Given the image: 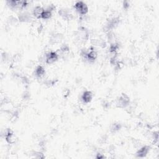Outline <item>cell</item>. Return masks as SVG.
Here are the masks:
<instances>
[{
    "label": "cell",
    "instance_id": "cell-7",
    "mask_svg": "<svg viewBox=\"0 0 159 159\" xmlns=\"http://www.w3.org/2000/svg\"><path fill=\"white\" fill-rule=\"evenodd\" d=\"M150 150V147L149 146L147 145H144L142 147H141L137 152L136 155L139 158H143L145 157L149 153Z\"/></svg>",
    "mask_w": 159,
    "mask_h": 159
},
{
    "label": "cell",
    "instance_id": "cell-6",
    "mask_svg": "<svg viewBox=\"0 0 159 159\" xmlns=\"http://www.w3.org/2000/svg\"><path fill=\"white\" fill-rule=\"evenodd\" d=\"M45 73H46L45 68H44V67L42 66V65H38V66L35 68V71H34L35 76L37 78H39V79L43 78L44 76Z\"/></svg>",
    "mask_w": 159,
    "mask_h": 159
},
{
    "label": "cell",
    "instance_id": "cell-1",
    "mask_svg": "<svg viewBox=\"0 0 159 159\" xmlns=\"http://www.w3.org/2000/svg\"><path fill=\"white\" fill-rule=\"evenodd\" d=\"M74 8L81 16H85L88 12V6L83 2H78L74 5Z\"/></svg>",
    "mask_w": 159,
    "mask_h": 159
},
{
    "label": "cell",
    "instance_id": "cell-10",
    "mask_svg": "<svg viewBox=\"0 0 159 159\" xmlns=\"http://www.w3.org/2000/svg\"><path fill=\"white\" fill-rule=\"evenodd\" d=\"M129 2H124V5H123V7H124V9H128L129 8Z\"/></svg>",
    "mask_w": 159,
    "mask_h": 159
},
{
    "label": "cell",
    "instance_id": "cell-9",
    "mask_svg": "<svg viewBox=\"0 0 159 159\" xmlns=\"http://www.w3.org/2000/svg\"><path fill=\"white\" fill-rule=\"evenodd\" d=\"M121 128H122V126L121 124L114 123L113 124H112V126L111 127V132L112 133L117 132L120 131Z\"/></svg>",
    "mask_w": 159,
    "mask_h": 159
},
{
    "label": "cell",
    "instance_id": "cell-8",
    "mask_svg": "<svg viewBox=\"0 0 159 159\" xmlns=\"http://www.w3.org/2000/svg\"><path fill=\"white\" fill-rule=\"evenodd\" d=\"M44 10V8H43L42 6H36L32 11V15H34L35 18L38 19H41Z\"/></svg>",
    "mask_w": 159,
    "mask_h": 159
},
{
    "label": "cell",
    "instance_id": "cell-4",
    "mask_svg": "<svg viewBox=\"0 0 159 159\" xmlns=\"http://www.w3.org/2000/svg\"><path fill=\"white\" fill-rule=\"evenodd\" d=\"M93 95L91 91L85 90L81 96V100L85 104H88L90 103L93 99Z\"/></svg>",
    "mask_w": 159,
    "mask_h": 159
},
{
    "label": "cell",
    "instance_id": "cell-5",
    "mask_svg": "<svg viewBox=\"0 0 159 159\" xmlns=\"http://www.w3.org/2000/svg\"><path fill=\"white\" fill-rule=\"evenodd\" d=\"M5 139L9 144H13L15 142V136L11 130L8 129L7 131H6V132H5Z\"/></svg>",
    "mask_w": 159,
    "mask_h": 159
},
{
    "label": "cell",
    "instance_id": "cell-2",
    "mask_svg": "<svg viewBox=\"0 0 159 159\" xmlns=\"http://www.w3.org/2000/svg\"><path fill=\"white\" fill-rule=\"evenodd\" d=\"M117 106L120 108H126L130 104V98L126 94H123L117 100Z\"/></svg>",
    "mask_w": 159,
    "mask_h": 159
},
{
    "label": "cell",
    "instance_id": "cell-11",
    "mask_svg": "<svg viewBox=\"0 0 159 159\" xmlns=\"http://www.w3.org/2000/svg\"><path fill=\"white\" fill-rule=\"evenodd\" d=\"M104 157V156L103 155V154H101V153H98L96 154V158H103Z\"/></svg>",
    "mask_w": 159,
    "mask_h": 159
},
{
    "label": "cell",
    "instance_id": "cell-3",
    "mask_svg": "<svg viewBox=\"0 0 159 159\" xmlns=\"http://www.w3.org/2000/svg\"><path fill=\"white\" fill-rule=\"evenodd\" d=\"M59 58V55L55 52H49L45 55V62L47 64H52L55 63Z\"/></svg>",
    "mask_w": 159,
    "mask_h": 159
}]
</instances>
